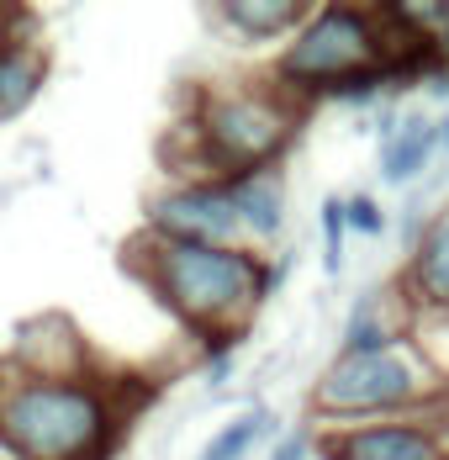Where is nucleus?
Masks as SVG:
<instances>
[{"instance_id": "nucleus-4", "label": "nucleus", "mask_w": 449, "mask_h": 460, "mask_svg": "<svg viewBox=\"0 0 449 460\" xmlns=\"http://www.w3.org/2000/svg\"><path fill=\"white\" fill-rule=\"evenodd\" d=\"M445 397L449 376L439 370V360L418 339H402L375 355H333L328 370L313 381L307 408L322 429H355L381 418H418Z\"/></svg>"}, {"instance_id": "nucleus-3", "label": "nucleus", "mask_w": 449, "mask_h": 460, "mask_svg": "<svg viewBox=\"0 0 449 460\" xmlns=\"http://www.w3.org/2000/svg\"><path fill=\"white\" fill-rule=\"evenodd\" d=\"M260 249L243 243H170L148 233L133 243V276L201 344H238L260 313Z\"/></svg>"}, {"instance_id": "nucleus-18", "label": "nucleus", "mask_w": 449, "mask_h": 460, "mask_svg": "<svg viewBox=\"0 0 449 460\" xmlns=\"http://www.w3.org/2000/svg\"><path fill=\"white\" fill-rule=\"evenodd\" d=\"M269 460H313V434H307V429L280 434V439H275V450H269Z\"/></svg>"}, {"instance_id": "nucleus-7", "label": "nucleus", "mask_w": 449, "mask_h": 460, "mask_svg": "<svg viewBox=\"0 0 449 460\" xmlns=\"http://www.w3.org/2000/svg\"><path fill=\"white\" fill-rule=\"evenodd\" d=\"M143 233L170 243H243L223 181H164L143 196ZM249 249V243H243Z\"/></svg>"}, {"instance_id": "nucleus-22", "label": "nucleus", "mask_w": 449, "mask_h": 460, "mask_svg": "<svg viewBox=\"0 0 449 460\" xmlns=\"http://www.w3.org/2000/svg\"><path fill=\"white\" fill-rule=\"evenodd\" d=\"M5 27H11V11H0V38H5Z\"/></svg>"}, {"instance_id": "nucleus-13", "label": "nucleus", "mask_w": 449, "mask_h": 460, "mask_svg": "<svg viewBox=\"0 0 449 460\" xmlns=\"http://www.w3.org/2000/svg\"><path fill=\"white\" fill-rule=\"evenodd\" d=\"M48 85V53L43 43L22 27V32H11L5 27V38H0V122H16Z\"/></svg>"}, {"instance_id": "nucleus-19", "label": "nucleus", "mask_w": 449, "mask_h": 460, "mask_svg": "<svg viewBox=\"0 0 449 460\" xmlns=\"http://www.w3.org/2000/svg\"><path fill=\"white\" fill-rule=\"evenodd\" d=\"M286 270H291V254H275V260H265V265H260V307H265L269 296L286 286Z\"/></svg>"}, {"instance_id": "nucleus-14", "label": "nucleus", "mask_w": 449, "mask_h": 460, "mask_svg": "<svg viewBox=\"0 0 449 460\" xmlns=\"http://www.w3.org/2000/svg\"><path fill=\"white\" fill-rule=\"evenodd\" d=\"M439 164V138H434V117H423V111H402V128L392 133V138L381 143V154H375V170H381V185H418L428 170Z\"/></svg>"}, {"instance_id": "nucleus-15", "label": "nucleus", "mask_w": 449, "mask_h": 460, "mask_svg": "<svg viewBox=\"0 0 449 460\" xmlns=\"http://www.w3.org/2000/svg\"><path fill=\"white\" fill-rule=\"evenodd\" d=\"M269 434H275V413H269L265 402H254V408H243V413L227 418L223 429L207 439V450H201L196 460H249Z\"/></svg>"}, {"instance_id": "nucleus-9", "label": "nucleus", "mask_w": 449, "mask_h": 460, "mask_svg": "<svg viewBox=\"0 0 449 460\" xmlns=\"http://www.w3.org/2000/svg\"><path fill=\"white\" fill-rule=\"evenodd\" d=\"M227 185V201H233V217L243 228V243H280V233L291 223V190H286V170L265 164V170H243Z\"/></svg>"}, {"instance_id": "nucleus-5", "label": "nucleus", "mask_w": 449, "mask_h": 460, "mask_svg": "<svg viewBox=\"0 0 449 460\" xmlns=\"http://www.w3.org/2000/svg\"><path fill=\"white\" fill-rule=\"evenodd\" d=\"M365 69H381L375 16L370 5L333 0V5H313L307 22L286 38L280 58L269 64V80L307 111L313 101H328L344 80H355Z\"/></svg>"}, {"instance_id": "nucleus-2", "label": "nucleus", "mask_w": 449, "mask_h": 460, "mask_svg": "<svg viewBox=\"0 0 449 460\" xmlns=\"http://www.w3.org/2000/svg\"><path fill=\"white\" fill-rule=\"evenodd\" d=\"M128 413L111 376H27L0 366V450L11 460H111Z\"/></svg>"}, {"instance_id": "nucleus-12", "label": "nucleus", "mask_w": 449, "mask_h": 460, "mask_svg": "<svg viewBox=\"0 0 449 460\" xmlns=\"http://www.w3.org/2000/svg\"><path fill=\"white\" fill-rule=\"evenodd\" d=\"M307 11L313 5L302 0H217L207 5V22L233 43H275V38H291L307 22Z\"/></svg>"}, {"instance_id": "nucleus-20", "label": "nucleus", "mask_w": 449, "mask_h": 460, "mask_svg": "<svg viewBox=\"0 0 449 460\" xmlns=\"http://www.w3.org/2000/svg\"><path fill=\"white\" fill-rule=\"evenodd\" d=\"M434 48H439V64H449V0H445V22L434 32Z\"/></svg>"}, {"instance_id": "nucleus-21", "label": "nucleus", "mask_w": 449, "mask_h": 460, "mask_svg": "<svg viewBox=\"0 0 449 460\" xmlns=\"http://www.w3.org/2000/svg\"><path fill=\"white\" fill-rule=\"evenodd\" d=\"M434 138H439V159L449 164V111L445 117H434Z\"/></svg>"}, {"instance_id": "nucleus-23", "label": "nucleus", "mask_w": 449, "mask_h": 460, "mask_svg": "<svg viewBox=\"0 0 449 460\" xmlns=\"http://www.w3.org/2000/svg\"><path fill=\"white\" fill-rule=\"evenodd\" d=\"M445 460H449V456H445Z\"/></svg>"}, {"instance_id": "nucleus-10", "label": "nucleus", "mask_w": 449, "mask_h": 460, "mask_svg": "<svg viewBox=\"0 0 449 460\" xmlns=\"http://www.w3.org/2000/svg\"><path fill=\"white\" fill-rule=\"evenodd\" d=\"M412 323L418 318H412L407 296L397 291V280H392V286H370L355 307H349L344 328H339V355H375V349H392V344L412 339Z\"/></svg>"}, {"instance_id": "nucleus-1", "label": "nucleus", "mask_w": 449, "mask_h": 460, "mask_svg": "<svg viewBox=\"0 0 449 460\" xmlns=\"http://www.w3.org/2000/svg\"><path fill=\"white\" fill-rule=\"evenodd\" d=\"M302 106L275 80H233L201 85L196 106L175 122V138L164 143L170 181H233L243 170L280 164L296 143Z\"/></svg>"}, {"instance_id": "nucleus-16", "label": "nucleus", "mask_w": 449, "mask_h": 460, "mask_svg": "<svg viewBox=\"0 0 449 460\" xmlns=\"http://www.w3.org/2000/svg\"><path fill=\"white\" fill-rule=\"evenodd\" d=\"M317 233H322V276H344V243H349V217H344V196H322L317 207Z\"/></svg>"}, {"instance_id": "nucleus-8", "label": "nucleus", "mask_w": 449, "mask_h": 460, "mask_svg": "<svg viewBox=\"0 0 449 460\" xmlns=\"http://www.w3.org/2000/svg\"><path fill=\"white\" fill-rule=\"evenodd\" d=\"M397 291L407 296L412 318H449V201L434 207L423 238L407 249Z\"/></svg>"}, {"instance_id": "nucleus-6", "label": "nucleus", "mask_w": 449, "mask_h": 460, "mask_svg": "<svg viewBox=\"0 0 449 460\" xmlns=\"http://www.w3.org/2000/svg\"><path fill=\"white\" fill-rule=\"evenodd\" d=\"M317 460H445L449 456V397L418 418H381L355 429L313 434Z\"/></svg>"}, {"instance_id": "nucleus-17", "label": "nucleus", "mask_w": 449, "mask_h": 460, "mask_svg": "<svg viewBox=\"0 0 449 460\" xmlns=\"http://www.w3.org/2000/svg\"><path fill=\"white\" fill-rule=\"evenodd\" d=\"M344 217H349V233H359V238H381V233L392 228L386 207H381L370 190H355V196H344Z\"/></svg>"}, {"instance_id": "nucleus-11", "label": "nucleus", "mask_w": 449, "mask_h": 460, "mask_svg": "<svg viewBox=\"0 0 449 460\" xmlns=\"http://www.w3.org/2000/svg\"><path fill=\"white\" fill-rule=\"evenodd\" d=\"M11 370H27V376H95L90 370V349L85 333L64 318H32L22 323L16 333V349H11Z\"/></svg>"}]
</instances>
